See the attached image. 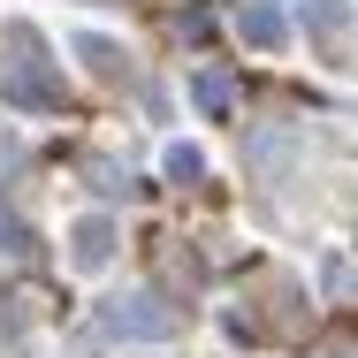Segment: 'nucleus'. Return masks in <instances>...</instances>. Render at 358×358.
<instances>
[{"instance_id": "f03ea898", "label": "nucleus", "mask_w": 358, "mask_h": 358, "mask_svg": "<svg viewBox=\"0 0 358 358\" xmlns=\"http://www.w3.org/2000/svg\"><path fill=\"white\" fill-rule=\"evenodd\" d=\"M107 259V221H84L76 229V267H99Z\"/></svg>"}, {"instance_id": "20e7f679", "label": "nucleus", "mask_w": 358, "mask_h": 358, "mask_svg": "<svg viewBox=\"0 0 358 358\" xmlns=\"http://www.w3.org/2000/svg\"><path fill=\"white\" fill-rule=\"evenodd\" d=\"M305 15H313V23H320V31H336V23H343V0H313V8H305Z\"/></svg>"}, {"instance_id": "7ed1b4c3", "label": "nucleus", "mask_w": 358, "mask_h": 358, "mask_svg": "<svg viewBox=\"0 0 358 358\" xmlns=\"http://www.w3.org/2000/svg\"><path fill=\"white\" fill-rule=\"evenodd\" d=\"M244 38H252V46H275V38H282V23H275L267 8H252V15H244Z\"/></svg>"}, {"instance_id": "f257e3e1", "label": "nucleus", "mask_w": 358, "mask_h": 358, "mask_svg": "<svg viewBox=\"0 0 358 358\" xmlns=\"http://www.w3.org/2000/svg\"><path fill=\"white\" fill-rule=\"evenodd\" d=\"M176 328V313L160 305V297H122L115 313H107V336H168Z\"/></svg>"}]
</instances>
